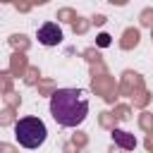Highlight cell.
<instances>
[{
    "instance_id": "1",
    "label": "cell",
    "mask_w": 153,
    "mask_h": 153,
    "mask_svg": "<svg viewBox=\"0 0 153 153\" xmlns=\"http://www.w3.org/2000/svg\"><path fill=\"white\" fill-rule=\"evenodd\" d=\"M50 115L60 127H79L88 117V96L81 88H57L50 96Z\"/></svg>"
},
{
    "instance_id": "2",
    "label": "cell",
    "mask_w": 153,
    "mask_h": 153,
    "mask_svg": "<svg viewBox=\"0 0 153 153\" xmlns=\"http://www.w3.org/2000/svg\"><path fill=\"white\" fill-rule=\"evenodd\" d=\"M14 139L24 148H38L45 143L48 129H45L43 120H38V117H22L14 124Z\"/></svg>"
},
{
    "instance_id": "3",
    "label": "cell",
    "mask_w": 153,
    "mask_h": 153,
    "mask_svg": "<svg viewBox=\"0 0 153 153\" xmlns=\"http://www.w3.org/2000/svg\"><path fill=\"white\" fill-rule=\"evenodd\" d=\"M36 38L41 45H60L62 43V29L55 24V22H45L38 31H36Z\"/></svg>"
},
{
    "instance_id": "4",
    "label": "cell",
    "mask_w": 153,
    "mask_h": 153,
    "mask_svg": "<svg viewBox=\"0 0 153 153\" xmlns=\"http://www.w3.org/2000/svg\"><path fill=\"white\" fill-rule=\"evenodd\" d=\"M112 139H115L122 148H134V146H136V139H134V136H129V134H127V131H122V129H115V131H112Z\"/></svg>"
}]
</instances>
